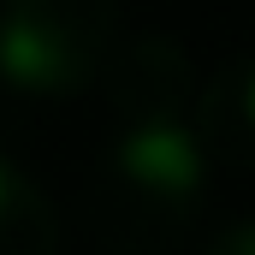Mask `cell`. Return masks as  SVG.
Listing matches in <instances>:
<instances>
[{
	"mask_svg": "<svg viewBox=\"0 0 255 255\" xmlns=\"http://www.w3.org/2000/svg\"><path fill=\"white\" fill-rule=\"evenodd\" d=\"M101 184L113 196V220L142 250L172 244L208 196V154L190 130V113H130L113 125Z\"/></svg>",
	"mask_w": 255,
	"mask_h": 255,
	"instance_id": "1",
	"label": "cell"
},
{
	"mask_svg": "<svg viewBox=\"0 0 255 255\" xmlns=\"http://www.w3.org/2000/svg\"><path fill=\"white\" fill-rule=\"evenodd\" d=\"M119 48V0H0V77L18 95H83Z\"/></svg>",
	"mask_w": 255,
	"mask_h": 255,
	"instance_id": "2",
	"label": "cell"
},
{
	"mask_svg": "<svg viewBox=\"0 0 255 255\" xmlns=\"http://www.w3.org/2000/svg\"><path fill=\"white\" fill-rule=\"evenodd\" d=\"M101 77H107L113 119H130V113H190V95H196L190 54L172 36H136L125 48H113Z\"/></svg>",
	"mask_w": 255,
	"mask_h": 255,
	"instance_id": "3",
	"label": "cell"
},
{
	"mask_svg": "<svg viewBox=\"0 0 255 255\" xmlns=\"http://www.w3.org/2000/svg\"><path fill=\"white\" fill-rule=\"evenodd\" d=\"M190 130L208 154V166H226L232 178H244L255 166V71L244 54L220 65L202 89L190 95Z\"/></svg>",
	"mask_w": 255,
	"mask_h": 255,
	"instance_id": "4",
	"label": "cell"
},
{
	"mask_svg": "<svg viewBox=\"0 0 255 255\" xmlns=\"http://www.w3.org/2000/svg\"><path fill=\"white\" fill-rule=\"evenodd\" d=\"M0 255H60L54 202L12 160H0Z\"/></svg>",
	"mask_w": 255,
	"mask_h": 255,
	"instance_id": "5",
	"label": "cell"
},
{
	"mask_svg": "<svg viewBox=\"0 0 255 255\" xmlns=\"http://www.w3.org/2000/svg\"><path fill=\"white\" fill-rule=\"evenodd\" d=\"M202 255H255V226H250V220H226V226L208 238Z\"/></svg>",
	"mask_w": 255,
	"mask_h": 255,
	"instance_id": "6",
	"label": "cell"
}]
</instances>
